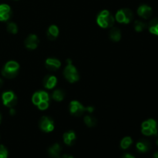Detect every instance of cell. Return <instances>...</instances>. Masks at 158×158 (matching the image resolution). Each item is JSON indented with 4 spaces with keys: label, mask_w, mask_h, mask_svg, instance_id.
Masks as SVG:
<instances>
[{
    "label": "cell",
    "mask_w": 158,
    "mask_h": 158,
    "mask_svg": "<svg viewBox=\"0 0 158 158\" xmlns=\"http://www.w3.org/2000/svg\"><path fill=\"white\" fill-rule=\"evenodd\" d=\"M115 19L107 10H103L97 16V23L102 28L112 27Z\"/></svg>",
    "instance_id": "6da1fadb"
},
{
    "label": "cell",
    "mask_w": 158,
    "mask_h": 158,
    "mask_svg": "<svg viewBox=\"0 0 158 158\" xmlns=\"http://www.w3.org/2000/svg\"><path fill=\"white\" fill-rule=\"evenodd\" d=\"M19 69V65L15 61H9L5 65L4 68L2 70L3 77L7 79H12L18 74Z\"/></svg>",
    "instance_id": "7a4b0ae2"
},
{
    "label": "cell",
    "mask_w": 158,
    "mask_h": 158,
    "mask_svg": "<svg viewBox=\"0 0 158 158\" xmlns=\"http://www.w3.org/2000/svg\"><path fill=\"white\" fill-rule=\"evenodd\" d=\"M68 65L66 66L63 71V75H64L65 78L69 82V83H75V82L78 81L80 79V76H79L77 69L72 64V62L70 60H67Z\"/></svg>",
    "instance_id": "3957f363"
},
{
    "label": "cell",
    "mask_w": 158,
    "mask_h": 158,
    "mask_svg": "<svg viewBox=\"0 0 158 158\" xmlns=\"http://www.w3.org/2000/svg\"><path fill=\"white\" fill-rule=\"evenodd\" d=\"M142 134L146 136L157 135V122L153 119H149L142 123Z\"/></svg>",
    "instance_id": "277c9868"
},
{
    "label": "cell",
    "mask_w": 158,
    "mask_h": 158,
    "mask_svg": "<svg viewBox=\"0 0 158 158\" xmlns=\"http://www.w3.org/2000/svg\"><path fill=\"white\" fill-rule=\"evenodd\" d=\"M2 100L5 106L12 108L17 103V97L12 91H8L2 94Z\"/></svg>",
    "instance_id": "5b68a950"
},
{
    "label": "cell",
    "mask_w": 158,
    "mask_h": 158,
    "mask_svg": "<svg viewBox=\"0 0 158 158\" xmlns=\"http://www.w3.org/2000/svg\"><path fill=\"white\" fill-rule=\"evenodd\" d=\"M69 111L71 114L75 117H80L84 114L86 108L77 100H73L69 104Z\"/></svg>",
    "instance_id": "8992f818"
},
{
    "label": "cell",
    "mask_w": 158,
    "mask_h": 158,
    "mask_svg": "<svg viewBox=\"0 0 158 158\" xmlns=\"http://www.w3.org/2000/svg\"><path fill=\"white\" fill-rule=\"evenodd\" d=\"M40 127L44 132H51L54 129L53 121L49 117H42L40 121Z\"/></svg>",
    "instance_id": "52a82bcc"
},
{
    "label": "cell",
    "mask_w": 158,
    "mask_h": 158,
    "mask_svg": "<svg viewBox=\"0 0 158 158\" xmlns=\"http://www.w3.org/2000/svg\"><path fill=\"white\" fill-rule=\"evenodd\" d=\"M40 40L37 35L34 34H31L25 40V46L29 49H35L38 46Z\"/></svg>",
    "instance_id": "ba28073f"
},
{
    "label": "cell",
    "mask_w": 158,
    "mask_h": 158,
    "mask_svg": "<svg viewBox=\"0 0 158 158\" xmlns=\"http://www.w3.org/2000/svg\"><path fill=\"white\" fill-rule=\"evenodd\" d=\"M137 13L140 17L143 19H148L151 16L153 11L151 7L147 5H142L137 9Z\"/></svg>",
    "instance_id": "9c48e42d"
},
{
    "label": "cell",
    "mask_w": 158,
    "mask_h": 158,
    "mask_svg": "<svg viewBox=\"0 0 158 158\" xmlns=\"http://www.w3.org/2000/svg\"><path fill=\"white\" fill-rule=\"evenodd\" d=\"M11 15V9L8 5H0V21H6Z\"/></svg>",
    "instance_id": "30bf717a"
},
{
    "label": "cell",
    "mask_w": 158,
    "mask_h": 158,
    "mask_svg": "<svg viewBox=\"0 0 158 158\" xmlns=\"http://www.w3.org/2000/svg\"><path fill=\"white\" fill-rule=\"evenodd\" d=\"M46 67L50 71H55L58 69L61 66L60 60L54 58H49L46 60Z\"/></svg>",
    "instance_id": "8fae6325"
},
{
    "label": "cell",
    "mask_w": 158,
    "mask_h": 158,
    "mask_svg": "<svg viewBox=\"0 0 158 158\" xmlns=\"http://www.w3.org/2000/svg\"><path fill=\"white\" fill-rule=\"evenodd\" d=\"M62 148L59 143H55L48 149V154L51 158H60Z\"/></svg>",
    "instance_id": "7c38bea8"
},
{
    "label": "cell",
    "mask_w": 158,
    "mask_h": 158,
    "mask_svg": "<svg viewBox=\"0 0 158 158\" xmlns=\"http://www.w3.org/2000/svg\"><path fill=\"white\" fill-rule=\"evenodd\" d=\"M56 77H54V76L48 75L46 76L44 78V80H43V85H44V86L46 89H52V88L56 85Z\"/></svg>",
    "instance_id": "4fadbf2b"
},
{
    "label": "cell",
    "mask_w": 158,
    "mask_h": 158,
    "mask_svg": "<svg viewBox=\"0 0 158 158\" xmlns=\"http://www.w3.org/2000/svg\"><path fill=\"white\" fill-rule=\"evenodd\" d=\"M137 149L139 152H148L151 149V143L147 140H141L137 143Z\"/></svg>",
    "instance_id": "5bb4252c"
},
{
    "label": "cell",
    "mask_w": 158,
    "mask_h": 158,
    "mask_svg": "<svg viewBox=\"0 0 158 158\" xmlns=\"http://www.w3.org/2000/svg\"><path fill=\"white\" fill-rule=\"evenodd\" d=\"M76 140V134L73 131H70L63 134V140L66 144L71 146Z\"/></svg>",
    "instance_id": "9a60e30c"
},
{
    "label": "cell",
    "mask_w": 158,
    "mask_h": 158,
    "mask_svg": "<svg viewBox=\"0 0 158 158\" xmlns=\"http://www.w3.org/2000/svg\"><path fill=\"white\" fill-rule=\"evenodd\" d=\"M59 35V29L56 26H49V29L47 31V37L49 40H54L57 38Z\"/></svg>",
    "instance_id": "2e32d148"
},
{
    "label": "cell",
    "mask_w": 158,
    "mask_h": 158,
    "mask_svg": "<svg viewBox=\"0 0 158 158\" xmlns=\"http://www.w3.org/2000/svg\"><path fill=\"white\" fill-rule=\"evenodd\" d=\"M110 38L114 42L120 41L121 39V33L118 28H113L110 31Z\"/></svg>",
    "instance_id": "e0dca14e"
},
{
    "label": "cell",
    "mask_w": 158,
    "mask_h": 158,
    "mask_svg": "<svg viewBox=\"0 0 158 158\" xmlns=\"http://www.w3.org/2000/svg\"><path fill=\"white\" fill-rule=\"evenodd\" d=\"M148 29L151 33L158 35V18L154 19L150 22Z\"/></svg>",
    "instance_id": "ac0fdd59"
},
{
    "label": "cell",
    "mask_w": 158,
    "mask_h": 158,
    "mask_svg": "<svg viewBox=\"0 0 158 158\" xmlns=\"http://www.w3.org/2000/svg\"><path fill=\"white\" fill-rule=\"evenodd\" d=\"M122 10H123V16H124V23L125 24H128L134 19L133 12L130 9H122Z\"/></svg>",
    "instance_id": "d6986e66"
},
{
    "label": "cell",
    "mask_w": 158,
    "mask_h": 158,
    "mask_svg": "<svg viewBox=\"0 0 158 158\" xmlns=\"http://www.w3.org/2000/svg\"><path fill=\"white\" fill-rule=\"evenodd\" d=\"M84 122L86 124V126L89 127H93L96 126V124H97V119L94 117H93V116L88 115L84 117Z\"/></svg>",
    "instance_id": "ffe728a7"
},
{
    "label": "cell",
    "mask_w": 158,
    "mask_h": 158,
    "mask_svg": "<svg viewBox=\"0 0 158 158\" xmlns=\"http://www.w3.org/2000/svg\"><path fill=\"white\" fill-rule=\"evenodd\" d=\"M65 97V93L63 90H60V89H56L53 92L52 94V98L53 100H55L56 101H62V100L64 99Z\"/></svg>",
    "instance_id": "44dd1931"
},
{
    "label": "cell",
    "mask_w": 158,
    "mask_h": 158,
    "mask_svg": "<svg viewBox=\"0 0 158 158\" xmlns=\"http://www.w3.org/2000/svg\"><path fill=\"white\" fill-rule=\"evenodd\" d=\"M132 139L130 137H126L121 140L120 142V147L122 149H127L131 144H132Z\"/></svg>",
    "instance_id": "7402d4cb"
},
{
    "label": "cell",
    "mask_w": 158,
    "mask_h": 158,
    "mask_svg": "<svg viewBox=\"0 0 158 158\" xmlns=\"http://www.w3.org/2000/svg\"><path fill=\"white\" fill-rule=\"evenodd\" d=\"M145 28H146V24L143 23V22L137 20L134 23V29H135L137 32H142Z\"/></svg>",
    "instance_id": "603a6c76"
},
{
    "label": "cell",
    "mask_w": 158,
    "mask_h": 158,
    "mask_svg": "<svg viewBox=\"0 0 158 158\" xmlns=\"http://www.w3.org/2000/svg\"><path fill=\"white\" fill-rule=\"evenodd\" d=\"M7 30L8 32H10L12 34H15L18 31V27H17L16 24L14 23H9L7 25Z\"/></svg>",
    "instance_id": "cb8c5ba5"
},
{
    "label": "cell",
    "mask_w": 158,
    "mask_h": 158,
    "mask_svg": "<svg viewBox=\"0 0 158 158\" xmlns=\"http://www.w3.org/2000/svg\"><path fill=\"white\" fill-rule=\"evenodd\" d=\"M32 103H33L35 105H36V106L39 104V103H40V102L42 101L41 98H40V92H36V93H35V94H33V96H32Z\"/></svg>",
    "instance_id": "d4e9b609"
},
{
    "label": "cell",
    "mask_w": 158,
    "mask_h": 158,
    "mask_svg": "<svg viewBox=\"0 0 158 158\" xmlns=\"http://www.w3.org/2000/svg\"><path fill=\"white\" fill-rule=\"evenodd\" d=\"M8 151L3 145H0V158H7Z\"/></svg>",
    "instance_id": "484cf974"
},
{
    "label": "cell",
    "mask_w": 158,
    "mask_h": 158,
    "mask_svg": "<svg viewBox=\"0 0 158 158\" xmlns=\"http://www.w3.org/2000/svg\"><path fill=\"white\" fill-rule=\"evenodd\" d=\"M40 98H41L42 101L49 102V94H48L47 93L45 92V91H40Z\"/></svg>",
    "instance_id": "4316f807"
},
{
    "label": "cell",
    "mask_w": 158,
    "mask_h": 158,
    "mask_svg": "<svg viewBox=\"0 0 158 158\" xmlns=\"http://www.w3.org/2000/svg\"><path fill=\"white\" fill-rule=\"evenodd\" d=\"M39 109L41 110H46L49 106V103H48V101H41L38 105Z\"/></svg>",
    "instance_id": "83f0119b"
},
{
    "label": "cell",
    "mask_w": 158,
    "mask_h": 158,
    "mask_svg": "<svg viewBox=\"0 0 158 158\" xmlns=\"http://www.w3.org/2000/svg\"><path fill=\"white\" fill-rule=\"evenodd\" d=\"M85 108H86V111H88L89 113L94 112V109L93 106H88V107H85Z\"/></svg>",
    "instance_id": "f1b7e54d"
},
{
    "label": "cell",
    "mask_w": 158,
    "mask_h": 158,
    "mask_svg": "<svg viewBox=\"0 0 158 158\" xmlns=\"http://www.w3.org/2000/svg\"><path fill=\"white\" fill-rule=\"evenodd\" d=\"M122 158H135V157H134L133 155H131V154H124L123 157H122Z\"/></svg>",
    "instance_id": "f546056e"
},
{
    "label": "cell",
    "mask_w": 158,
    "mask_h": 158,
    "mask_svg": "<svg viewBox=\"0 0 158 158\" xmlns=\"http://www.w3.org/2000/svg\"><path fill=\"white\" fill-rule=\"evenodd\" d=\"M15 114V110L14 109H12V108H11V110H10V114L12 116H13L14 114Z\"/></svg>",
    "instance_id": "4dcf8cb0"
},
{
    "label": "cell",
    "mask_w": 158,
    "mask_h": 158,
    "mask_svg": "<svg viewBox=\"0 0 158 158\" xmlns=\"http://www.w3.org/2000/svg\"><path fill=\"white\" fill-rule=\"evenodd\" d=\"M60 158H73V157H71V156H69V155H63V156H62Z\"/></svg>",
    "instance_id": "1f68e13d"
},
{
    "label": "cell",
    "mask_w": 158,
    "mask_h": 158,
    "mask_svg": "<svg viewBox=\"0 0 158 158\" xmlns=\"http://www.w3.org/2000/svg\"><path fill=\"white\" fill-rule=\"evenodd\" d=\"M2 85H3V81H2V79H0V88L2 86Z\"/></svg>",
    "instance_id": "d6a6232c"
},
{
    "label": "cell",
    "mask_w": 158,
    "mask_h": 158,
    "mask_svg": "<svg viewBox=\"0 0 158 158\" xmlns=\"http://www.w3.org/2000/svg\"><path fill=\"white\" fill-rule=\"evenodd\" d=\"M154 158H158V152L155 153V154H154Z\"/></svg>",
    "instance_id": "836d02e7"
},
{
    "label": "cell",
    "mask_w": 158,
    "mask_h": 158,
    "mask_svg": "<svg viewBox=\"0 0 158 158\" xmlns=\"http://www.w3.org/2000/svg\"><path fill=\"white\" fill-rule=\"evenodd\" d=\"M157 146H158V139L157 140Z\"/></svg>",
    "instance_id": "e575fe53"
},
{
    "label": "cell",
    "mask_w": 158,
    "mask_h": 158,
    "mask_svg": "<svg viewBox=\"0 0 158 158\" xmlns=\"http://www.w3.org/2000/svg\"><path fill=\"white\" fill-rule=\"evenodd\" d=\"M0 121H1V117H0Z\"/></svg>",
    "instance_id": "d590c367"
}]
</instances>
